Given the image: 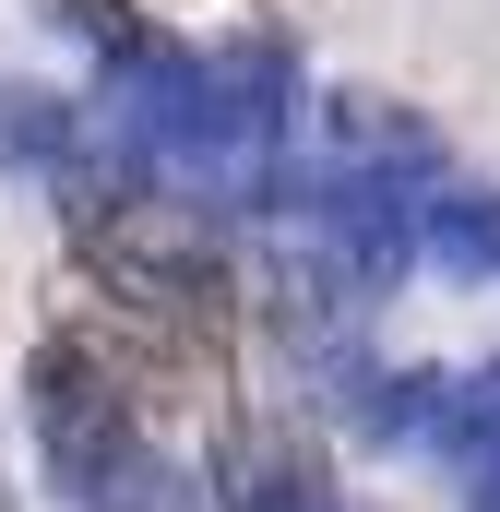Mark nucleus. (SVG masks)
Instances as JSON below:
<instances>
[{"mask_svg": "<svg viewBox=\"0 0 500 512\" xmlns=\"http://www.w3.org/2000/svg\"><path fill=\"white\" fill-rule=\"evenodd\" d=\"M36 12H48V24H72V36H84L96 60H131V48L155 36V24H143L131 0H36Z\"/></svg>", "mask_w": 500, "mask_h": 512, "instance_id": "39448f33", "label": "nucleus"}, {"mask_svg": "<svg viewBox=\"0 0 500 512\" xmlns=\"http://www.w3.org/2000/svg\"><path fill=\"white\" fill-rule=\"evenodd\" d=\"M24 417H36V465L72 512H215L203 465H179L155 441V393L84 322H48L24 358Z\"/></svg>", "mask_w": 500, "mask_h": 512, "instance_id": "f257e3e1", "label": "nucleus"}, {"mask_svg": "<svg viewBox=\"0 0 500 512\" xmlns=\"http://www.w3.org/2000/svg\"><path fill=\"white\" fill-rule=\"evenodd\" d=\"M417 262H441V274H500V191L429 179V191H417Z\"/></svg>", "mask_w": 500, "mask_h": 512, "instance_id": "20e7f679", "label": "nucleus"}, {"mask_svg": "<svg viewBox=\"0 0 500 512\" xmlns=\"http://www.w3.org/2000/svg\"><path fill=\"white\" fill-rule=\"evenodd\" d=\"M96 155H108V131H96L84 96H48V84H12V72H0V167H24V179L72 191Z\"/></svg>", "mask_w": 500, "mask_h": 512, "instance_id": "7ed1b4c3", "label": "nucleus"}, {"mask_svg": "<svg viewBox=\"0 0 500 512\" xmlns=\"http://www.w3.org/2000/svg\"><path fill=\"white\" fill-rule=\"evenodd\" d=\"M203 489H215V512H370L334 477V453L310 441L298 405H227L215 453H203Z\"/></svg>", "mask_w": 500, "mask_h": 512, "instance_id": "f03ea898", "label": "nucleus"}]
</instances>
